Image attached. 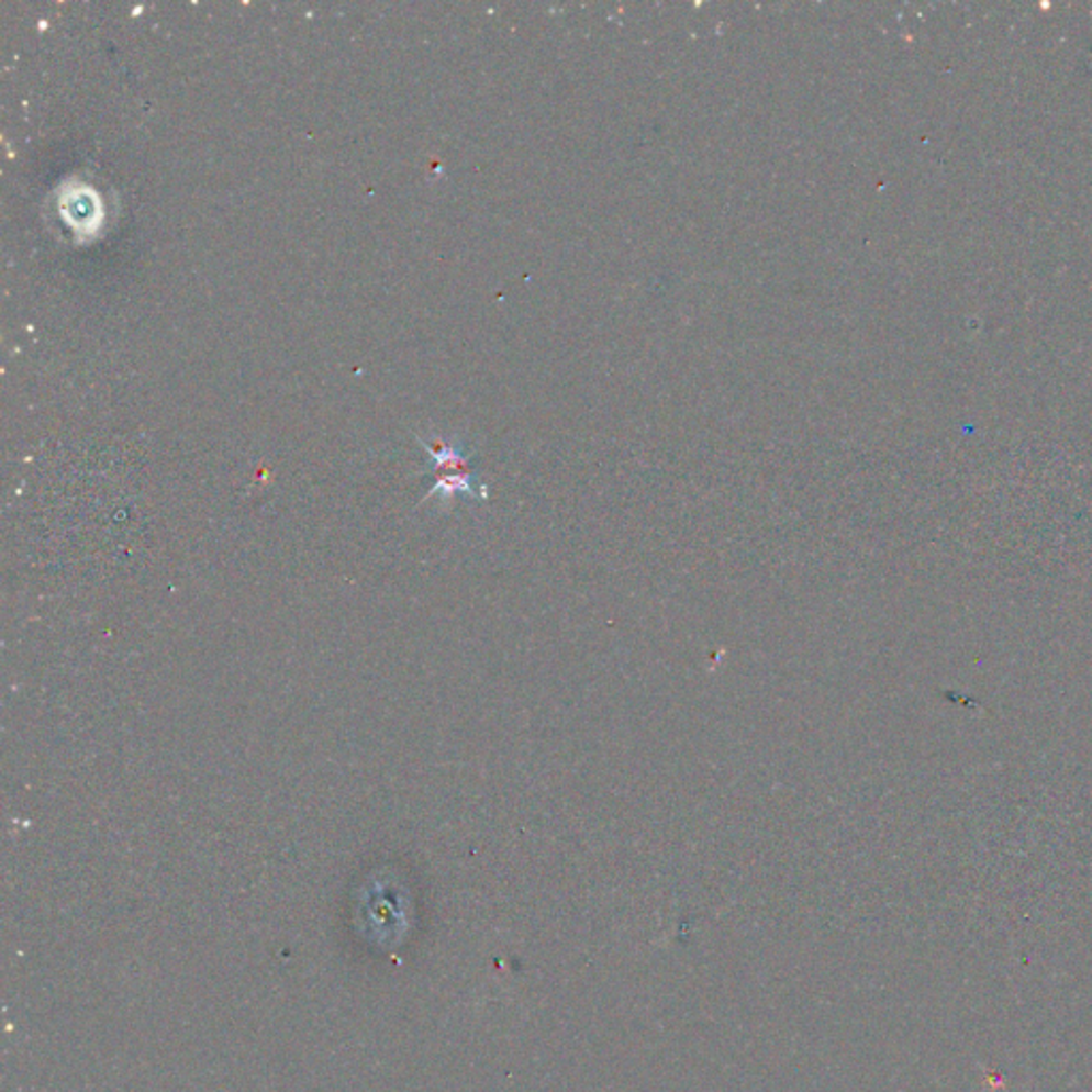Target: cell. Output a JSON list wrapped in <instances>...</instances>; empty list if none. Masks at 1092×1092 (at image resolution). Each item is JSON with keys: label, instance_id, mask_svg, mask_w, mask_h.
I'll return each mask as SVG.
<instances>
[{"label": "cell", "instance_id": "cell-1", "mask_svg": "<svg viewBox=\"0 0 1092 1092\" xmlns=\"http://www.w3.org/2000/svg\"><path fill=\"white\" fill-rule=\"evenodd\" d=\"M425 448L436 459L437 468L436 484L430 491V498L436 493H442L444 498H448L453 493H468V495L480 498V500L487 498V489L480 482H476L472 470H470V461L461 455V450L457 446H450L448 442L437 439L436 446L425 444Z\"/></svg>", "mask_w": 1092, "mask_h": 1092}, {"label": "cell", "instance_id": "cell-2", "mask_svg": "<svg viewBox=\"0 0 1092 1092\" xmlns=\"http://www.w3.org/2000/svg\"><path fill=\"white\" fill-rule=\"evenodd\" d=\"M63 214L65 219L69 220L74 226H90V224H97L94 220L99 219V201H97V194L90 192V190H75L71 194H67V199L63 201Z\"/></svg>", "mask_w": 1092, "mask_h": 1092}]
</instances>
